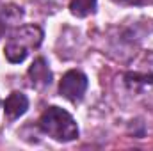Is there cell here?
<instances>
[{
    "label": "cell",
    "instance_id": "cell-6",
    "mask_svg": "<svg viewBox=\"0 0 153 151\" xmlns=\"http://www.w3.org/2000/svg\"><path fill=\"white\" fill-rule=\"evenodd\" d=\"M96 9V0H71L70 2V11L76 18H85Z\"/></svg>",
    "mask_w": 153,
    "mask_h": 151
},
{
    "label": "cell",
    "instance_id": "cell-2",
    "mask_svg": "<svg viewBox=\"0 0 153 151\" xmlns=\"http://www.w3.org/2000/svg\"><path fill=\"white\" fill-rule=\"evenodd\" d=\"M41 41H43V30L38 25H25L18 29L16 32L11 34V38L7 39L4 46L7 61L13 64L23 62L27 55L41 44Z\"/></svg>",
    "mask_w": 153,
    "mask_h": 151
},
{
    "label": "cell",
    "instance_id": "cell-4",
    "mask_svg": "<svg viewBox=\"0 0 153 151\" xmlns=\"http://www.w3.org/2000/svg\"><path fill=\"white\" fill-rule=\"evenodd\" d=\"M29 80L34 89H45L52 84V71L43 57H38L29 68Z\"/></svg>",
    "mask_w": 153,
    "mask_h": 151
},
{
    "label": "cell",
    "instance_id": "cell-7",
    "mask_svg": "<svg viewBox=\"0 0 153 151\" xmlns=\"http://www.w3.org/2000/svg\"><path fill=\"white\" fill-rule=\"evenodd\" d=\"M114 2H117V4H134V5H139V4H143V0H114Z\"/></svg>",
    "mask_w": 153,
    "mask_h": 151
},
{
    "label": "cell",
    "instance_id": "cell-3",
    "mask_svg": "<svg viewBox=\"0 0 153 151\" xmlns=\"http://www.w3.org/2000/svg\"><path fill=\"white\" fill-rule=\"evenodd\" d=\"M85 91H87V76L78 70L68 71L59 84V93L73 103L80 101L84 98Z\"/></svg>",
    "mask_w": 153,
    "mask_h": 151
},
{
    "label": "cell",
    "instance_id": "cell-1",
    "mask_svg": "<svg viewBox=\"0 0 153 151\" xmlns=\"http://www.w3.org/2000/svg\"><path fill=\"white\" fill-rule=\"evenodd\" d=\"M39 128L59 142H70L78 137V126L71 114L59 107H48L39 117Z\"/></svg>",
    "mask_w": 153,
    "mask_h": 151
},
{
    "label": "cell",
    "instance_id": "cell-5",
    "mask_svg": "<svg viewBox=\"0 0 153 151\" xmlns=\"http://www.w3.org/2000/svg\"><path fill=\"white\" fill-rule=\"evenodd\" d=\"M27 109H29V100L23 93H18V91L11 93L4 103V110H5V115L9 121H14L20 115H23L27 112Z\"/></svg>",
    "mask_w": 153,
    "mask_h": 151
}]
</instances>
